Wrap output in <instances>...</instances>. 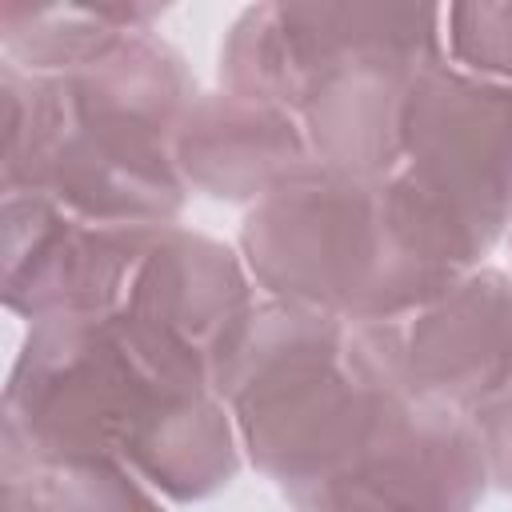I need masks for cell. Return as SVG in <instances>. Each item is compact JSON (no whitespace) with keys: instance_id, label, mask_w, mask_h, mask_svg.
I'll return each mask as SVG.
<instances>
[{"instance_id":"obj_10","label":"cell","mask_w":512,"mask_h":512,"mask_svg":"<svg viewBox=\"0 0 512 512\" xmlns=\"http://www.w3.org/2000/svg\"><path fill=\"white\" fill-rule=\"evenodd\" d=\"M160 8H80V4H16L0 12V40L8 64L32 76H56L88 64L124 32L148 28Z\"/></svg>"},{"instance_id":"obj_11","label":"cell","mask_w":512,"mask_h":512,"mask_svg":"<svg viewBox=\"0 0 512 512\" xmlns=\"http://www.w3.org/2000/svg\"><path fill=\"white\" fill-rule=\"evenodd\" d=\"M12 512H160L132 468L112 456H4Z\"/></svg>"},{"instance_id":"obj_9","label":"cell","mask_w":512,"mask_h":512,"mask_svg":"<svg viewBox=\"0 0 512 512\" xmlns=\"http://www.w3.org/2000/svg\"><path fill=\"white\" fill-rule=\"evenodd\" d=\"M172 156L184 184L224 200H264L288 180L320 168L292 112L232 92L196 96L188 104Z\"/></svg>"},{"instance_id":"obj_12","label":"cell","mask_w":512,"mask_h":512,"mask_svg":"<svg viewBox=\"0 0 512 512\" xmlns=\"http://www.w3.org/2000/svg\"><path fill=\"white\" fill-rule=\"evenodd\" d=\"M448 52L476 80H512V4L444 8Z\"/></svg>"},{"instance_id":"obj_2","label":"cell","mask_w":512,"mask_h":512,"mask_svg":"<svg viewBox=\"0 0 512 512\" xmlns=\"http://www.w3.org/2000/svg\"><path fill=\"white\" fill-rule=\"evenodd\" d=\"M196 100L184 60L148 28L72 72L4 64V196L36 192L120 228H168L184 204L172 156Z\"/></svg>"},{"instance_id":"obj_7","label":"cell","mask_w":512,"mask_h":512,"mask_svg":"<svg viewBox=\"0 0 512 512\" xmlns=\"http://www.w3.org/2000/svg\"><path fill=\"white\" fill-rule=\"evenodd\" d=\"M156 228L96 224L48 196H4V304L32 320L116 312Z\"/></svg>"},{"instance_id":"obj_14","label":"cell","mask_w":512,"mask_h":512,"mask_svg":"<svg viewBox=\"0 0 512 512\" xmlns=\"http://www.w3.org/2000/svg\"><path fill=\"white\" fill-rule=\"evenodd\" d=\"M4 512H12V508H4Z\"/></svg>"},{"instance_id":"obj_5","label":"cell","mask_w":512,"mask_h":512,"mask_svg":"<svg viewBox=\"0 0 512 512\" xmlns=\"http://www.w3.org/2000/svg\"><path fill=\"white\" fill-rule=\"evenodd\" d=\"M448 236L468 268L512 220V88L444 60L420 72L388 172Z\"/></svg>"},{"instance_id":"obj_4","label":"cell","mask_w":512,"mask_h":512,"mask_svg":"<svg viewBox=\"0 0 512 512\" xmlns=\"http://www.w3.org/2000/svg\"><path fill=\"white\" fill-rule=\"evenodd\" d=\"M240 248L280 304L344 324H388L444 296L468 268L428 216L384 176L312 168L256 200Z\"/></svg>"},{"instance_id":"obj_6","label":"cell","mask_w":512,"mask_h":512,"mask_svg":"<svg viewBox=\"0 0 512 512\" xmlns=\"http://www.w3.org/2000/svg\"><path fill=\"white\" fill-rule=\"evenodd\" d=\"M352 344L400 392L476 416L512 388V280L472 268L400 320L352 324Z\"/></svg>"},{"instance_id":"obj_3","label":"cell","mask_w":512,"mask_h":512,"mask_svg":"<svg viewBox=\"0 0 512 512\" xmlns=\"http://www.w3.org/2000/svg\"><path fill=\"white\" fill-rule=\"evenodd\" d=\"M444 8L256 4L220 52L224 92L292 112L324 172L384 180L400 164L404 104L444 60Z\"/></svg>"},{"instance_id":"obj_8","label":"cell","mask_w":512,"mask_h":512,"mask_svg":"<svg viewBox=\"0 0 512 512\" xmlns=\"http://www.w3.org/2000/svg\"><path fill=\"white\" fill-rule=\"evenodd\" d=\"M120 308L192 348L216 384V368L256 304L240 260L224 244L168 224L148 240Z\"/></svg>"},{"instance_id":"obj_13","label":"cell","mask_w":512,"mask_h":512,"mask_svg":"<svg viewBox=\"0 0 512 512\" xmlns=\"http://www.w3.org/2000/svg\"><path fill=\"white\" fill-rule=\"evenodd\" d=\"M476 436L484 444V460H488V476L512 492V388L504 396H496L492 404H484L476 416Z\"/></svg>"},{"instance_id":"obj_1","label":"cell","mask_w":512,"mask_h":512,"mask_svg":"<svg viewBox=\"0 0 512 512\" xmlns=\"http://www.w3.org/2000/svg\"><path fill=\"white\" fill-rule=\"evenodd\" d=\"M4 456H112L172 500L236 476L212 368L124 308L32 324L4 388Z\"/></svg>"}]
</instances>
